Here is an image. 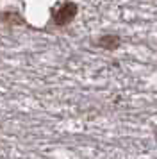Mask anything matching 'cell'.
Segmentation results:
<instances>
[{
  "mask_svg": "<svg viewBox=\"0 0 157 159\" xmlns=\"http://www.w3.org/2000/svg\"><path fill=\"white\" fill-rule=\"evenodd\" d=\"M154 136H155V141H157V127H155V130H154Z\"/></svg>",
  "mask_w": 157,
  "mask_h": 159,
  "instance_id": "obj_4",
  "label": "cell"
},
{
  "mask_svg": "<svg viewBox=\"0 0 157 159\" xmlns=\"http://www.w3.org/2000/svg\"><path fill=\"white\" fill-rule=\"evenodd\" d=\"M96 47L102 48V50L107 52H114L121 47V36L116 34V32H105L96 39Z\"/></svg>",
  "mask_w": 157,
  "mask_h": 159,
  "instance_id": "obj_2",
  "label": "cell"
},
{
  "mask_svg": "<svg viewBox=\"0 0 157 159\" xmlns=\"http://www.w3.org/2000/svg\"><path fill=\"white\" fill-rule=\"evenodd\" d=\"M0 23H4L7 27H20V25H27V20L14 9H7V11H0Z\"/></svg>",
  "mask_w": 157,
  "mask_h": 159,
  "instance_id": "obj_3",
  "label": "cell"
},
{
  "mask_svg": "<svg viewBox=\"0 0 157 159\" xmlns=\"http://www.w3.org/2000/svg\"><path fill=\"white\" fill-rule=\"evenodd\" d=\"M77 15H78V4L77 2H73V0H64L56 11H52L50 22H52V25H56V27H66V25H70V23L75 20Z\"/></svg>",
  "mask_w": 157,
  "mask_h": 159,
  "instance_id": "obj_1",
  "label": "cell"
}]
</instances>
